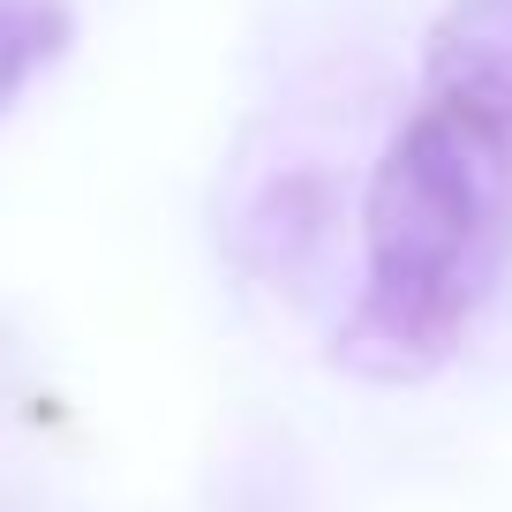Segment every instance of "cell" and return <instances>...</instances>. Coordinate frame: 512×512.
I'll list each match as a JSON object with an SVG mask.
<instances>
[{"label":"cell","mask_w":512,"mask_h":512,"mask_svg":"<svg viewBox=\"0 0 512 512\" xmlns=\"http://www.w3.org/2000/svg\"><path fill=\"white\" fill-rule=\"evenodd\" d=\"M369 279L332 362L415 384L452 362L512 264V0H452L422 46V106L362 196Z\"/></svg>","instance_id":"obj_1"},{"label":"cell","mask_w":512,"mask_h":512,"mask_svg":"<svg viewBox=\"0 0 512 512\" xmlns=\"http://www.w3.org/2000/svg\"><path fill=\"white\" fill-rule=\"evenodd\" d=\"M68 53V8L53 0H0V106Z\"/></svg>","instance_id":"obj_2"}]
</instances>
